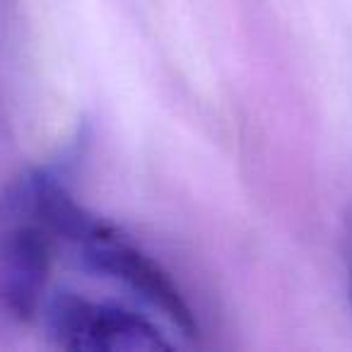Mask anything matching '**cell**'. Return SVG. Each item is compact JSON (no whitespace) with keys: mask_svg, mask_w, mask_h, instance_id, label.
Segmentation results:
<instances>
[{"mask_svg":"<svg viewBox=\"0 0 352 352\" xmlns=\"http://www.w3.org/2000/svg\"><path fill=\"white\" fill-rule=\"evenodd\" d=\"M73 196L51 169H27L0 191V318L25 323L49 299Z\"/></svg>","mask_w":352,"mask_h":352,"instance_id":"cell-1","label":"cell"},{"mask_svg":"<svg viewBox=\"0 0 352 352\" xmlns=\"http://www.w3.org/2000/svg\"><path fill=\"white\" fill-rule=\"evenodd\" d=\"M63 249L70 251L89 273L111 280L140 299L184 338L198 336L196 314L169 273L116 225L85 210L78 201H70L65 210Z\"/></svg>","mask_w":352,"mask_h":352,"instance_id":"cell-2","label":"cell"},{"mask_svg":"<svg viewBox=\"0 0 352 352\" xmlns=\"http://www.w3.org/2000/svg\"><path fill=\"white\" fill-rule=\"evenodd\" d=\"M51 345L68 352H155L174 340L150 316L107 299L58 292L39 314Z\"/></svg>","mask_w":352,"mask_h":352,"instance_id":"cell-3","label":"cell"},{"mask_svg":"<svg viewBox=\"0 0 352 352\" xmlns=\"http://www.w3.org/2000/svg\"><path fill=\"white\" fill-rule=\"evenodd\" d=\"M350 302H352V273H350Z\"/></svg>","mask_w":352,"mask_h":352,"instance_id":"cell-4","label":"cell"}]
</instances>
